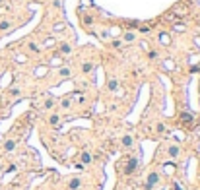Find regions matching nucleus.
<instances>
[{
    "instance_id": "nucleus-1",
    "label": "nucleus",
    "mask_w": 200,
    "mask_h": 190,
    "mask_svg": "<svg viewBox=\"0 0 200 190\" xmlns=\"http://www.w3.org/2000/svg\"><path fill=\"white\" fill-rule=\"evenodd\" d=\"M126 165L124 167H120V173L123 175H132V173L136 171V167H138V161L134 159V157H126V159H123Z\"/></svg>"
},
{
    "instance_id": "nucleus-2",
    "label": "nucleus",
    "mask_w": 200,
    "mask_h": 190,
    "mask_svg": "<svg viewBox=\"0 0 200 190\" xmlns=\"http://www.w3.org/2000/svg\"><path fill=\"white\" fill-rule=\"evenodd\" d=\"M157 181H159V175H157V173H152V175L148 177V181H146V188L152 190L157 184Z\"/></svg>"
},
{
    "instance_id": "nucleus-3",
    "label": "nucleus",
    "mask_w": 200,
    "mask_h": 190,
    "mask_svg": "<svg viewBox=\"0 0 200 190\" xmlns=\"http://www.w3.org/2000/svg\"><path fill=\"white\" fill-rule=\"evenodd\" d=\"M181 122H183V124H191V122H192V117H191L188 113H183V114H181Z\"/></svg>"
},
{
    "instance_id": "nucleus-4",
    "label": "nucleus",
    "mask_w": 200,
    "mask_h": 190,
    "mask_svg": "<svg viewBox=\"0 0 200 190\" xmlns=\"http://www.w3.org/2000/svg\"><path fill=\"white\" fill-rule=\"evenodd\" d=\"M49 122H51V126H59V122H60V118H59V114H52V117L49 118Z\"/></svg>"
},
{
    "instance_id": "nucleus-5",
    "label": "nucleus",
    "mask_w": 200,
    "mask_h": 190,
    "mask_svg": "<svg viewBox=\"0 0 200 190\" xmlns=\"http://www.w3.org/2000/svg\"><path fill=\"white\" fill-rule=\"evenodd\" d=\"M70 188H72V190H78V188H80V178H72V181H70Z\"/></svg>"
},
{
    "instance_id": "nucleus-6",
    "label": "nucleus",
    "mask_w": 200,
    "mask_h": 190,
    "mask_svg": "<svg viewBox=\"0 0 200 190\" xmlns=\"http://www.w3.org/2000/svg\"><path fill=\"white\" fill-rule=\"evenodd\" d=\"M89 161H91V155H89L88 151H84V153H82V163H84V165H88Z\"/></svg>"
},
{
    "instance_id": "nucleus-7",
    "label": "nucleus",
    "mask_w": 200,
    "mask_h": 190,
    "mask_svg": "<svg viewBox=\"0 0 200 190\" xmlns=\"http://www.w3.org/2000/svg\"><path fill=\"white\" fill-rule=\"evenodd\" d=\"M169 155H171V157H177V155H179V147H177V146H171V147H169Z\"/></svg>"
},
{
    "instance_id": "nucleus-8",
    "label": "nucleus",
    "mask_w": 200,
    "mask_h": 190,
    "mask_svg": "<svg viewBox=\"0 0 200 190\" xmlns=\"http://www.w3.org/2000/svg\"><path fill=\"white\" fill-rule=\"evenodd\" d=\"M123 146L130 147V146H132V138H130V136H124V138H123Z\"/></svg>"
},
{
    "instance_id": "nucleus-9",
    "label": "nucleus",
    "mask_w": 200,
    "mask_h": 190,
    "mask_svg": "<svg viewBox=\"0 0 200 190\" xmlns=\"http://www.w3.org/2000/svg\"><path fill=\"white\" fill-rule=\"evenodd\" d=\"M159 41H161V43H163V45H167V43H169V35H165V33H161V35H159Z\"/></svg>"
},
{
    "instance_id": "nucleus-10",
    "label": "nucleus",
    "mask_w": 200,
    "mask_h": 190,
    "mask_svg": "<svg viewBox=\"0 0 200 190\" xmlns=\"http://www.w3.org/2000/svg\"><path fill=\"white\" fill-rule=\"evenodd\" d=\"M4 147H6V151H12L16 147V144H14V142H6V146H4Z\"/></svg>"
},
{
    "instance_id": "nucleus-11",
    "label": "nucleus",
    "mask_w": 200,
    "mask_h": 190,
    "mask_svg": "<svg viewBox=\"0 0 200 190\" xmlns=\"http://www.w3.org/2000/svg\"><path fill=\"white\" fill-rule=\"evenodd\" d=\"M60 76H62V78H68V76H70V70H68V68H62V70H60Z\"/></svg>"
},
{
    "instance_id": "nucleus-12",
    "label": "nucleus",
    "mask_w": 200,
    "mask_h": 190,
    "mask_svg": "<svg viewBox=\"0 0 200 190\" xmlns=\"http://www.w3.org/2000/svg\"><path fill=\"white\" fill-rule=\"evenodd\" d=\"M60 52H64V55H68V52H70V45H62V47H60Z\"/></svg>"
},
{
    "instance_id": "nucleus-13",
    "label": "nucleus",
    "mask_w": 200,
    "mask_h": 190,
    "mask_svg": "<svg viewBox=\"0 0 200 190\" xmlns=\"http://www.w3.org/2000/svg\"><path fill=\"white\" fill-rule=\"evenodd\" d=\"M109 89H117V82H115V80L109 82Z\"/></svg>"
},
{
    "instance_id": "nucleus-14",
    "label": "nucleus",
    "mask_w": 200,
    "mask_h": 190,
    "mask_svg": "<svg viewBox=\"0 0 200 190\" xmlns=\"http://www.w3.org/2000/svg\"><path fill=\"white\" fill-rule=\"evenodd\" d=\"M70 105V97H64V101H62V107H68Z\"/></svg>"
},
{
    "instance_id": "nucleus-15",
    "label": "nucleus",
    "mask_w": 200,
    "mask_h": 190,
    "mask_svg": "<svg viewBox=\"0 0 200 190\" xmlns=\"http://www.w3.org/2000/svg\"><path fill=\"white\" fill-rule=\"evenodd\" d=\"M8 27H10L8 22H2V23H0V29H8Z\"/></svg>"
},
{
    "instance_id": "nucleus-16",
    "label": "nucleus",
    "mask_w": 200,
    "mask_h": 190,
    "mask_svg": "<svg viewBox=\"0 0 200 190\" xmlns=\"http://www.w3.org/2000/svg\"><path fill=\"white\" fill-rule=\"evenodd\" d=\"M124 39H126V41H132V39H134V35H132V33H126V35H124Z\"/></svg>"
},
{
    "instance_id": "nucleus-17",
    "label": "nucleus",
    "mask_w": 200,
    "mask_h": 190,
    "mask_svg": "<svg viewBox=\"0 0 200 190\" xmlns=\"http://www.w3.org/2000/svg\"><path fill=\"white\" fill-rule=\"evenodd\" d=\"M148 56H150V58H155L157 52H155V51H150V52H148Z\"/></svg>"
},
{
    "instance_id": "nucleus-18",
    "label": "nucleus",
    "mask_w": 200,
    "mask_h": 190,
    "mask_svg": "<svg viewBox=\"0 0 200 190\" xmlns=\"http://www.w3.org/2000/svg\"><path fill=\"white\" fill-rule=\"evenodd\" d=\"M91 68H93L91 64H84V72H89V70H91Z\"/></svg>"
},
{
    "instance_id": "nucleus-19",
    "label": "nucleus",
    "mask_w": 200,
    "mask_h": 190,
    "mask_svg": "<svg viewBox=\"0 0 200 190\" xmlns=\"http://www.w3.org/2000/svg\"><path fill=\"white\" fill-rule=\"evenodd\" d=\"M29 49H31V51H33V52H37V51H39V49H37V45H33V43H31V45H29Z\"/></svg>"
},
{
    "instance_id": "nucleus-20",
    "label": "nucleus",
    "mask_w": 200,
    "mask_h": 190,
    "mask_svg": "<svg viewBox=\"0 0 200 190\" xmlns=\"http://www.w3.org/2000/svg\"><path fill=\"white\" fill-rule=\"evenodd\" d=\"M173 188H175V190H183V186H181V184H175Z\"/></svg>"
},
{
    "instance_id": "nucleus-21",
    "label": "nucleus",
    "mask_w": 200,
    "mask_h": 190,
    "mask_svg": "<svg viewBox=\"0 0 200 190\" xmlns=\"http://www.w3.org/2000/svg\"><path fill=\"white\" fill-rule=\"evenodd\" d=\"M0 2H2V0H0Z\"/></svg>"
}]
</instances>
